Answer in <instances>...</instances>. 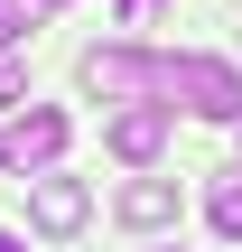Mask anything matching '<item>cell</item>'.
I'll list each match as a JSON object with an SVG mask.
<instances>
[{
  "label": "cell",
  "instance_id": "6da1fadb",
  "mask_svg": "<svg viewBox=\"0 0 242 252\" xmlns=\"http://www.w3.org/2000/svg\"><path fill=\"white\" fill-rule=\"evenodd\" d=\"M159 103L196 112V122H242V65L233 56H205V47H177L159 56Z\"/></svg>",
  "mask_w": 242,
  "mask_h": 252
},
{
  "label": "cell",
  "instance_id": "7a4b0ae2",
  "mask_svg": "<svg viewBox=\"0 0 242 252\" xmlns=\"http://www.w3.org/2000/svg\"><path fill=\"white\" fill-rule=\"evenodd\" d=\"M75 84L93 94V103H159V56L149 47H131V37H112V47H84V65H75Z\"/></svg>",
  "mask_w": 242,
  "mask_h": 252
},
{
  "label": "cell",
  "instance_id": "3957f363",
  "mask_svg": "<svg viewBox=\"0 0 242 252\" xmlns=\"http://www.w3.org/2000/svg\"><path fill=\"white\" fill-rule=\"evenodd\" d=\"M65 140H75V122H65L56 103H19V112H9V131H0V168H19V178L65 168Z\"/></svg>",
  "mask_w": 242,
  "mask_h": 252
},
{
  "label": "cell",
  "instance_id": "277c9868",
  "mask_svg": "<svg viewBox=\"0 0 242 252\" xmlns=\"http://www.w3.org/2000/svg\"><path fill=\"white\" fill-rule=\"evenodd\" d=\"M28 224H37L47 243H75V234L93 224V187L65 178V168H37V178H28Z\"/></svg>",
  "mask_w": 242,
  "mask_h": 252
},
{
  "label": "cell",
  "instance_id": "5b68a950",
  "mask_svg": "<svg viewBox=\"0 0 242 252\" xmlns=\"http://www.w3.org/2000/svg\"><path fill=\"white\" fill-rule=\"evenodd\" d=\"M168 122H177L168 103H121V112L103 122V150H112L121 168H159V159H168Z\"/></svg>",
  "mask_w": 242,
  "mask_h": 252
},
{
  "label": "cell",
  "instance_id": "8992f818",
  "mask_svg": "<svg viewBox=\"0 0 242 252\" xmlns=\"http://www.w3.org/2000/svg\"><path fill=\"white\" fill-rule=\"evenodd\" d=\"M112 215H121L131 234H168V224H177V178H159V168H140V178H121V196H112Z\"/></svg>",
  "mask_w": 242,
  "mask_h": 252
},
{
  "label": "cell",
  "instance_id": "52a82bcc",
  "mask_svg": "<svg viewBox=\"0 0 242 252\" xmlns=\"http://www.w3.org/2000/svg\"><path fill=\"white\" fill-rule=\"evenodd\" d=\"M205 224H215L224 243H242V168H224V178L205 187Z\"/></svg>",
  "mask_w": 242,
  "mask_h": 252
},
{
  "label": "cell",
  "instance_id": "ba28073f",
  "mask_svg": "<svg viewBox=\"0 0 242 252\" xmlns=\"http://www.w3.org/2000/svg\"><path fill=\"white\" fill-rule=\"evenodd\" d=\"M37 19H47V0H0V47L37 37Z\"/></svg>",
  "mask_w": 242,
  "mask_h": 252
},
{
  "label": "cell",
  "instance_id": "9c48e42d",
  "mask_svg": "<svg viewBox=\"0 0 242 252\" xmlns=\"http://www.w3.org/2000/svg\"><path fill=\"white\" fill-rule=\"evenodd\" d=\"M19 103H28V65L0 47V112H19Z\"/></svg>",
  "mask_w": 242,
  "mask_h": 252
},
{
  "label": "cell",
  "instance_id": "30bf717a",
  "mask_svg": "<svg viewBox=\"0 0 242 252\" xmlns=\"http://www.w3.org/2000/svg\"><path fill=\"white\" fill-rule=\"evenodd\" d=\"M159 9H168V0H121V28H149Z\"/></svg>",
  "mask_w": 242,
  "mask_h": 252
},
{
  "label": "cell",
  "instance_id": "8fae6325",
  "mask_svg": "<svg viewBox=\"0 0 242 252\" xmlns=\"http://www.w3.org/2000/svg\"><path fill=\"white\" fill-rule=\"evenodd\" d=\"M0 252H28V243H19V234H0Z\"/></svg>",
  "mask_w": 242,
  "mask_h": 252
},
{
  "label": "cell",
  "instance_id": "7c38bea8",
  "mask_svg": "<svg viewBox=\"0 0 242 252\" xmlns=\"http://www.w3.org/2000/svg\"><path fill=\"white\" fill-rule=\"evenodd\" d=\"M47 9H65V0H47Z\"/></svg>",
  "mask_w": 242,
  "mask_h": 252
},
{
  "label": "cell",
  "instance_id": "4fadbf2b",
  "mask_svg": "<svg viewBox=\"0 0 242 252\" xmlns=\"http://www.w3.org/2000/svg\"><path fill=\"white\" fill-rule=\"evenodd\" d=\"M233 131H242V122H233ZM233 168H242V159H233Z\"/></svg>",
  "mask_w": 242,
  "mask_h": 252
},
{
  "label": "cell",
  "instance_id": "5bb4252c",
  "mask_svg": "<svg viewBox=\"0 0 242 252\" xmlns=\"http://www.w3.org/2000/svg\"><path fill=\"white\" fill-rule=\"evenodd\" d=\"M159 252H177V243H159Z\"/></svg>",
  "mask_w": 242,
  "mask_h": 252
}]
</instances>
